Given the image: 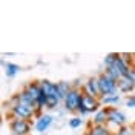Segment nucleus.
<instances>
[{
  "instance_id": "1",
  "label": "nucleus",
  "mask_w": 135,
  "mask_h": 135,
  "mask_svg": "<svg viewBox=\"0 0 135 135\" xmlns=\"http://www.w3.org/2000/svg\"><path fill=\"white\" fill-rule=\"evenodd\" d=\"M9 112L11 115L16 118H22V120H31V118L37 117V110L35 108H31V106H26L23 103L18 101V95H14L11 101H9Z\"/></svg>"
},
{
  "instance_id": "2",
  "label": "nucleus",
  "mask_w": 135,
  "mask_h": 135,
  "mask_svg": "<svg viewBox=\"0 0 135 135\" xmlns=\"http://www.w3.org/2000/svg\"><path fill=\"white\" fill-rule=\"evenodd\" d=\"M101 101L100 98H95L92 95H88V94L83 92V98L78 104V109H77V114L80 117H84L88 114H97L98 110L101 109Z\"/></svg>"
},
{
  "instance_id": "3",
  "label": "nucleus",
  "mask_w": 135,
  "mask_h": 135,
  "mask_svg": "<svg viewBox=\"0 0 135 135\" xmlns=\"http://www.w3.org/2000/svg\"><path fill=\"white\" fill-rule=\"evenodd\" d=\"M83 98V89H80L77 84H72V89H71V92L66 95V98L63 101V104H65V109L68 112H71V114H75L77 109H78V104H80V101Z\"/></svg>"
},
{
  "instance_id": "4",
  "label": "nucleus",
  "mask_w": 135,
  "mask_h": 135,
  "mask_svg": "<svg viewBox=\"0 0 135 135\" xmlns=\"http://www.w3.org/2000/svg\"><path fill=\"white\" fill-rule=\"evenodd\" d=\"M97 78H98L101 98L103 97H109V95H118V86H117V81L115 80H112L110 77H108L104 72L98 74Z\"/></svg>"
},
{
  "instance_id": "5",
  "label": "nucleus",
  "mask_w": 135,
  "mask_h": 135,
  "mask_svg": "<svg viewBox=\"0 0 135 135\" xmlns=\"http://www.w3.org/2000/svg\"><path fill=\"white\" fill-rule=\"evenodd\" d=\"M9 131L16 135H29L31 134V123L28 120L12 117L9 120Z\"/></svg>"
},
{
  "instance_id": "6",
  "label": "nucleus",
  "mask_w": 135,
  "mask_h": 135,
  "mask_svg": "<svg viewBox=\"0 0 135 135\" xmlns=\"http://www.w3.org/2000/svg\"><path fill=\"white\" fill-rule=\"evenodd\" d=\"M126 121H127V118L121 110H118L115 106H110L108 124H112V126H115L118 129V127H121V126H126Z\"/></svg>"
},
{
  "instance_id": "7",
  "label": "nucleus",
  "mask_w": 135,
  "mask_h": 135,
  "mask_svg": "<svg viewBox=\"0 0 135 135\" xmlns=\"http://www.w3.org/2000/svg\"><path fill=\"white\" fill-rule=\"evenodd\" d=\"M83 92L88 95H92L95 98H101V92H100V86H98V78L97 77H89L83 84Z\"/></svg>"
},
{
  "instance_id": "8",
  "label": "nucleus",
  "mask_w": 135,
  "mask_h": 135,
  "mask_svg": "<svg viewBox=\"0 0 135 135\" xmlns=\"http://www.w3.org/2000/svg\"><path fill=\"white\" fill-rule=\"evenodd\" d=\"M52 120H54V118L51 117L49 114H43V115H40V117L37 118L35 124H34V131L38 132V134H43V132L52 124Z\"/></svg>"
},
{
  "instance_id": "9",
  "label": "nucleus",
  "mask_w": 135,
  "mask_h": 135,
  "mask_svg": "<svg viewBox=\"0 0 135 135\" xmlns=\"http://www.w3.org/2000/svg\"><path fill=\"white\" fill-rule=\"evenodd\" d=\"M108 120H109V108H101L97 114H94L92 124L104 126V124H108Z\"/></svg>"
},
{
  "instance_id": "10",
  "label": "nucleus",
  "mask_w": 135,
  "mask_h": 135,
  "mask_svg": "<svg viewBox=\"0 0 135 135\" xmlns=\"http://www.w3.org/2000/svg\"><path fill=\"white\" fill-rule=\"evenodd\" d=\"M40 86L43 94H46L48 97H57V83L45 78V80H40Z\"/></svg>"
},
{
  "instance_id": "11",
  "label": "nucleus",
  "mask_w": 135,
  "mask_h": 135,
  "mask_svg": "<svg viewBox=\"0 0 135 135\" xmlns=\"http://www.w3.org/2000/svg\"><path fill=\"white\" fill-rule=\"evenodd\" d=\"M71 89H72V84L69 81H65V80L57 81V98L60 101H65L66 95L71 92Z\"/></svg>"
},
{
  "instance_id": "12",
  "label": "nucleus",
  "mask_w": 135,
  "mask_h": 135,
  "mask_svg": "<svg viewBox=\"0 0 135 135\" xmlns=\"http://www.w3.org/2000/svg\"><path fill=\"white\" fill-rule=\"evenodd\" d=\"M117 86H118V92L120 94H131L135 91V86L132 84V81L127 77H121L117 81Z\"/></svg>"
},
{
  "instance_id": "13",
  "label": "nucleus",
  "mask_w": 135,
  "mask_h": 135,
  "mask_svg": "<svg viewBox=\"0 0 135 135\" xmlns=\"http://www.w3.org/2000/svg\"><path fill=\"white\" fill-rule=\"evenodd\" d=\"M17 95H18V101H20V103H23L26 106H31V108H35V110H37V103H35V100L32 98V95L28 92L25 88L17 94Z\"/></svg>"
},
{
  "instance_id": "14",
  "label": "nucleus",
  "mask_w": 135,
  "mask_h": 135,
  "mask_svg": "<svg viewBox=\"0 0 135 135\" xmlns=\"http://www.w3.org/2000/svg\"><path fill=\"white\" fill-rule=\"evenodd\" d=\"M3 69H5V75L8 78H14V77L20 72V66L16 63H11V61H2Z\"/></svg>"
},
{
  "instance_id": "15",
  "label": "nucleus",
  "mask_w": 135,
  "mask_h": 135,
  "mask_svg": "<svg viewBox=\"0 0 135 135\" xmlns=\"http://www.w3.org/2000/svg\"><path fill=\"white\" fill-rule=\"evenodd\" d=\"M25 89L32 95V98L35 100V103H37V98H38V97H40V94H42V86H40V81H29V83L25 86Z\"/></svg>"
},
{
  "instance_id": "16",
  "label": "nucleus",
  "mask_w": 135,
  "mask_h": 135,
  "mask_svg": "<svg viewBox=\"0 0 135 135\" xmlns=\"http://www.w3.org/2000/svg\"><path fill=\"white\" fill-rule=\"evenodd\" d=\"M89 131H91L94 135H114L112 131L108 127V124H104V126H95V124H91V126H89Z\"/></svg>"
},
{
  "instance_id": "17",
  "label": "nucleus",
  "mask_w": 135,
  "mask_h": 135,
  "mask_svg": "<svg viewBox=\"0 0 135 135\" xmlns=\"http://www.w3.org/2000/svg\"><path fill=\"white\" fill-rule=\"evenodd\" d=\"M120 95H109V97H103V98H100L101 104H104L106 108H110V104H118L120 103Z\"/></svg>"
},
{
  "instance_id": "18",
  "label": "nucleus",
  "mask_w": 135,
  "mask_h": 135,
  "mask_svg": "<svg viewBox=\"0 0 135 135\" xmlns=\"http://www.w3.org/2000/svg\"><path fill=\"white\" fill-rule=\"evenodd\" d=\"M115 57H117V52H109V54L104 57V60H103V63H104V69H106V68H114Z\"/></svg>"
},
{
  "instance_id": "19",
  "label": "nucleus",
  "mask_w": 135,
  "mask_h": 135,
  "mask_svg": "<svg viewBox=\"0 0 135 135\" xmlns=\"http://www.w3.org/2000/svg\"><path fill=\"white\" fill-rule=\"evenodd\" d=\"M81 124H83V118L81 117H72L69 120V127L71 129H78Z\"/></svg>"
},
{
  "instance_id": "20",
  "label": "nucleus",
  "mask_w": 135,
  "mask_h": 135,
  "mask_svg": "<svg viewBox=\"0 0 135 135\" xmlns=\"http://www.w3.org/2000/svg\"><path fill=\"white\" fill-rule=\"evenodd\" d=\"M60 104V100L57 97H48V103H46V108L48 109H55Z\"/></svg>"
},
{
  "instance_id": "21",
  "label": "nucleus",
  "mask_w": 135,
  "mask_h": 135,
  "mask_svg": "<svg viewBox=\"0 0 135 135\" xmlns=\"http://www.w3.org/2000/svg\"><path fill=\"white\" fill-rule=\"evenodd\" d=\"M114 135H134V134H132V127H129V126H121V127H118L117 132H115Z\"/></svg>"
},
{
  "instance_id": "22",
  "label": "nucleus",
  "mask_w": 135,
  "mask_h": 135,
  "mask_svg": "<svg viewBox=\"0 0 135 135\" xmlns=\"http://www.w3.org/2000/svg\"><path fill=\"white\" fill-rule=\"evenodd\" d=\"M126 77L132 81V84L135 86V66H131V69H129V72H127Z\"/></svg>"
},
{
  "instance_id": "23",
  "label": "nucleus",
  "mask_w": 135,
  "mask_h": 135,
  "mask_svg": "<svg viewBox=\"0 0 135 135\" xmlns=\"http://www.w3.org/2000/svg\"><path fill=\"white\" fill-rule=\"evenodd\" d=\"M126 106L127 108H132V109L135 108V95H129L126 98Z\"/></svg>"
},
{
  "instance_id": "24",
  "label": "nucleus",
  "mask_w": 135,
  "mask_h": 135,
  "mask_svg": "<svg viewBox=\"0 0 135 135\" xmlns=\"http://www.w3.org/2000/svg\"><path fill=\"white\" fill-rule=\"evenodd\" d=\"M132 61H134V66H135V52L132 54Z\"/></svg>"
},
{
  "instance_id": "25",
  "label": "nucleus",
  "mask_w": 135,
  "mask_h": 135,
  "mask_svg": "<svg viewBox=\"0 0 135 135\" xmlns=\"http://www.w3.org/2000/svg\"><path fill=\"white\" fill-rule=\"evenodd\" d=\"M84 135H94V134H92V132H91V131H89V129H88V132H86V134H84Z\"/></svg>"
},
{
  "instance_id": "26",
  "label": "nucleus",
  "mask_w": 135,
  "mask_h": 135,
  "mask_svg": "<svg viewBox=\"0 0 135 135\" xmlns=\"http://www.w3.org/2000/svg\"><path fill=\"white\" fill-rule=\"evenodd\" d=\"M11 135H16V134H11Z\"/></svg>"
}]
</instances>
